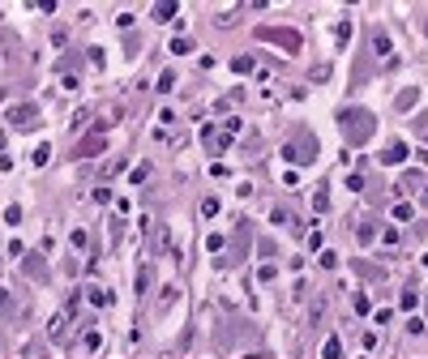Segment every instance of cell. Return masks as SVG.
Wrapping results in <instances>:
<instances>
[{
	"instance_id": "6da1fadb",
	"label": "cell",
	"mask_w": 428,
	"mask_h": 359,
	"mask_svg": "<svg viewBox=\"0 0 428 359\" xmlns=\"http://www.w3.org/2000/svg\"><path fill=\"white\" fill-rule=\"evenodd\" d=\"M30 116H34V107H17V111H13V124H30Z\"/></svg>"
},
{
	"instance_id": "7a4b0ae2",
	"label": "cell",
	"mask_w": 428,
	"mask_h": 359,
	"mask_svg": "<svg viewBox=\"0 0 428 359\" xmlns=\"http://www.w3.org/2000/svg\"><path fill=\"white\" fill-rule=\"evenodd\" d=\"M403 154H407L403 146H390V154H381V159H385V163H398V159H403Z\"/></svg>"
}]
</instances>
